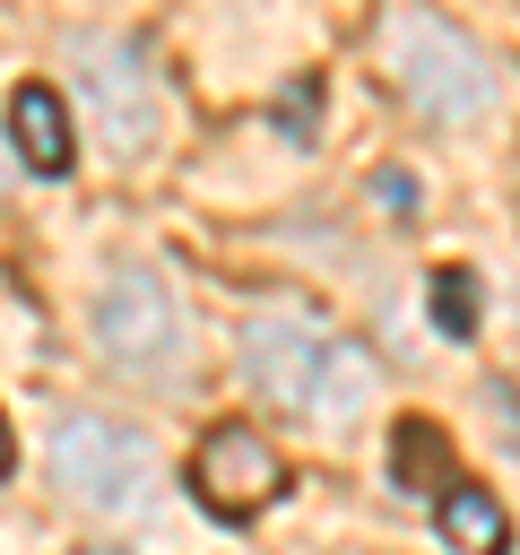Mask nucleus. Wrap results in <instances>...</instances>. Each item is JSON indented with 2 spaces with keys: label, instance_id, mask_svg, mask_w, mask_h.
<instances>
[{
  "label": "nucleus",
  "instance_id": "nucleus-1",
  "mask_svg": "<svg viewBox=\"0 0 520 555\" xmlns=\"http://www.w3.org/2000/svg\"><path fill=\"white\" fill-rule=\"evenodd\" d=\"M234 356H243V382H251L269 408H286V416H303V425H329V434L355 425V416H373V399H381L373 347L347 338V330H329V321L303 312V304H260V312L243 321Z\"/></svg>",
  "mask_w": 520,
  "mask_h": 555
},
{
  "label": "nucleus",
  "instance_id": "nucleus-13",
  "mask_svg": "<svg viewBox=\"0 0 520 555\" xmlns=\"http://www.w3.org/2000/svg\"><path fill=\"white\" fill-rule=\"evenodd\" d=\"M9 460H17V434H9V416H0V477H9Z\"/></svg>",
  "mask_w": 520,
  "mask_h": 555
},
{
  "label": "nucleus",
  "instance_id": "nucleus-9",
  "mask_svg": "<svg viewBox=\"0 0 520 555\" xmlns=\"http://www.w3.org/2000/svg\"><path fill=\"white\" fill-rule=\"evenodd\" d=\"M390 486H399V494H433V503L459 486V477H451V442H442L425 416H399V434H390Z\"/></svg>",
  "mask_w": 520,
  "mask_h": 555
},
{
  "label": "nucleus",
  "instance_id": "nucleus-4",
  "mask_svg": "<svg viewBox=\"0 0 520 555\" xmlns=\"http://www.w3.org/2000/svg\"><path fill=\"white\" fill-rule=\"evenodd\" d=\"M87 330H95V356L121 373V382H173L182 364H191V312H182V295L147 269V260H121L104 286H95V312H87Z\"/></svg>",
  "mask_w": 520,
  "mask_h": 555
},
{
  "label": "nucleus",
  "instance_id": "nucleus-2",
  "mask_svg": "<svg viewBox=\"0 0 520 555\" xmlns=\"http://www.w3.org/2000/svg\"><path fill=\"white\" fill-rule=\"evenodd\" d=\"M381 52H390V87L433 121V130H477L494 113V61L433 9H399L381 26Z\"/></svg>",
  "mask_w": 520,
  "mask_h": 555
},
{
  "label": "nucleus",
  "instance_id": "nucleus-11",
  "mask_svg": "<svg viewBox=\"0 0 520 555\" xmlns=\"http://www.w3.org/2000/svg\"><path fill=\"white\" fill-rule=\"evenodd\" d=\"M303 121H321V87H286V104H277V130H286V139H303Z\"/></svg>",
  "mask_w": 520,
  "mask_h": 555
},
{
  "label": "nucleus",
  "instance_id": "nucleus-5",
  "mask_svg": "<svg viewBox=\"0 0 520 555\" xmlns=\"http://www.w3.org/2000/svg\"><path fill=\"white\" fill-rule=\"evenodd\" d=\"M69 78H78V113L113 156H147L165 130V87L147 69V52L130 35H78L69 43Z\"/></svg>",
  "mask_w": 520,
  "mask_h": 555
},
{
  "label": "nucleus",
  "instance_id": "nucleus-3",
  "mask_svg": "<svg viewBox=\"0 0 520 555\" xmlns=\"http://www.w3.org/2000/svg\"><path fill=\"white\" fill-rule=\"evenodd\" d=\"M52 486H61V503H78L87 520H147L165 477H156L147 434H130L121 416L69 408V416L52 425Z\"/></svg>",
  "mask_w": 520,
  "mask_h": 555
},
{
  "label": "nucleus",
  "instance_id": "nucleus-7",
  "mask_svg": "<svg viewBox=\"0 0 520 555\" xmlns=\"http://www.w3.org/2000/svg\"><path fill=\"white\" fill-rule=\"evenodd\" d=\"M0 139H9V156H17L26 173H43V182L78 165V139H69V104H61L52 87H35V78L9 95V130H0Z\"/></svg>",
  "mask_w": 520,
  "mask_h": 555
},
{
  "label": "nucleus",
  "instance_id": "nucleus-12",
  "mask_svg": "<svg viewBox=\"0 0 520 555\" xmlns=\"http://www.w3.org/2000/svg\"><path fill=\"white\" fill-rule=\"evenodd\" d=\"M373 199H381L390 217H416V182H407L399 165H381V173H373Z\"/></svg>",
  "mask_w": 520,
  "mask_h": 555
},
{
  "label": "nucleus",
  "instance_id": "nucleus-6",
  "mask_svg": "<svg viewBox=\"0 0 520 555\" xmlns=\"http://www.w3.org/2000/svg\"><path fill=\"white\" fill-rule=\"evenodd\" d=\"M277 486H286V460L269 451V434L260 425H208L199 434V451H191V494L217 512V520H251L260 503H277Z\"/></svg>",
  "mask_w": 520,
  "mask_h": 555
},
{
  "label": "nucleus",
  "instance_id": "nucleus-8",
  "mask_svg": "<svg viewBox=\"0 0 520 555\" xmlns=\"http://www.w3.org/2000/svg\"><path fill=\"white\" fill-rule=\"evenodd\" d=\"M433 529H442V546L451 555H511V512L494 503V486H451L442 503H433Z\"/></svg>",
  "mask_w": 520,
  "mask_h": 555
},
{
  "label": "nucleus",
  "instance_id": "nucleus-10",
  "mask_svg": "<svg viewBox=\"0 0 520 555\" xmlns=\"http://www.w3.org/2000/svg\"><path fill=\"white\" fill-rule=\"evenodd\" d=\"M433 330H442V338H468V330H477V286H468V269H433Z\"/></svg>",
  "mask_w": 520,
  "mask_h": 555
},
{
  "label": "nucleus",
  "instance_id": "nucleus-14",
  "mask_svg": "<svg viewBox=\"0 0 520 555\" xmlns=\"http://www.w3.org/2000/svg\"><path fill=\"white\" fill-rule=\"evenodd\" d=\"M9 165H17V156H9V147H0V182H9Z\"/></svg>",
  "mask_w": 520,
  "mask_h": 555
}]
</instances>
